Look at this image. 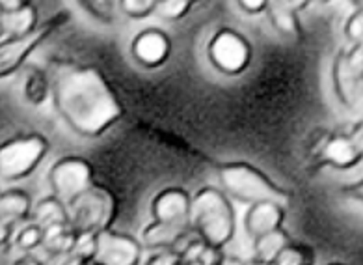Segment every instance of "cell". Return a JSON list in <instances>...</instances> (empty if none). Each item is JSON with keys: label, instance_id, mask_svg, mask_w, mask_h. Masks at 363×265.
<instances>
[{"label": "cell", "instance_id": "44dd1931", "mask_svg": "<svg viewBox=\"0 0 363 265\" xmlns=\"http://www.w3.org/2000/svg\"><path fill=\"white\" fill-rule=\"evenodd\" d=\"M289 243H291V239H289V234L284 228L261 235V237L254 239V260L272 265L274 260L284 252Z\"/></svg>", "mask_w": 363, "mask_h": 265}, {"label": "cell", "instance_id": "30bf717a", "mask_svg": "<svg viewBox=\"0 0 363 265\" xmlns=\"http://www.w3.org/2000/svg\"><path fill=\"white\" fill-rule=\"evenodd\" d=\"M333 90L345 109L363 116V75H358L347 60V53H339L332 65Z\"/></svg>", "mask_w": 363, "mask_h": 265}, {"label": "cell", "instance_id": "f35d334b", "mask_svg": "<svg viewBox=\"0 0 363 265\" xmlns=\"http://www.w3.org/2000/svg\"><path fill=\"white\" fill-rule=\"evenodd\" d=\"M330 265H343V264H330Z\"/></svg>", "mask_w": 363, "mask_h": 265}, {"label": "cell", "instance_id": "4316f807", "mask_svg": "<svg viewBox=\"0 0 363 265\" xmlns=\"http://www.w3.org/2000/svg\"><path fill=\"white\" fill-rule=\"evenodd\" d=\"M345 36L347 40L356 45V43H362L363 41V8H358L354 11L352 16L348 17L347 23H345Z\"/></svg>", "mask_w": 363, "mask_h": 265}, {"label": "cell", "instance_id": "2e32d148", "mask_svg": "<svg viewBox=\"0 0 363 265\" xmlns=\"http://www.w3.org/2000/svg\"><path fill=\"white\" fill-rule=\"evenodd\" d=\"M23 95L32 107L45 105L52 95L50 77L47 67H40L35 64H26L23 70Z\"/></svg>", "mask_w": 363, "mask_h": 265}, {"label": "cell", "instance_id": "e0dca14e", "mask_svg": "<svg viewBox=\"0 0 363 265\" xmlns=\"http://www.w3.org/2000/svg\"><path fill=\"white\" fill-rule=\"evenodd\" d=\"M32 207V198L25 190L10 189L0 195V219H4L11 226L30 220Z\"/></svg>", "mask_w": 363, "mask_h": 265}, {"label": "cell", "instance_id": "ffe728a7", "mask_svg": "<svg viewBox=\"0 0 363 265\" xmlns=\"http://www.w3.org/2000/svg\"><path fill=\"white\" fill-rule=\"evenodd\" d=\"M267 13L279 34L287 36V38H294L300 34L298 11L294 10L293 6H289L285 0H270Z\"/></svg>", "mask_w": 363, "mask_h": 265}, {"label": "cell", "instance_id": "3957f363", "mask_svg": "<svg viewBox=\"0 0 363 265\" xmlns=\"http://www.w3.org/2000/svg\"><path fill=\"white\" fill-rule=\"evenodd\" d=\"M218 180L222 190L229 198L244 202V204H257V202H274V204L289 207V195L279 189L269 175L257 171L248 163H228L218 168Z\"/></svg>", "mask_w": 363, "mask_h": 265}, {"label": "cell", "instance_id": "ba28073f", "mask_svg": "<svg viewBox=\"0 0 363 265\" xmlns=\"http://www.w3.org/2000/svg\"><path fill=\"white\" fill-rule=\"evenodd\" d=\"M207 58L222 75L237 77L248 70L252 62V45L233 28H220L207 43Z\"/></svg>", "mask_w": 363, "mask_h": 265}, {"label": "cell", "instance_id": "277c9868", "mask_svg": "<svg viewBox=\"0 0 363 265\" xmlns=\"http://www.w3.org/2000/svg\"><path fill=\"white\" fill-rule=\"evenodd\" d=\"M71 19V13L67 10L56 11L55 16L47 19L45 23H40V26L34 32L25 36H11L0 40V80L21 73L25 67L30 55L35 49H40L49 38L64 28Z\"/></svg>", "mask_w": 363, "mask_h": 265}, {"label": "cell", "instance_id": "d4e9b609", "mask_svg": "<svg viewBox=\"0 0 363 265\" xmlns=\"http://www.w3.org/2000/svg\"><path fill=\"white\" fill-rule=\"evenodd\" d=\"M157 2L159 0H118V6L121 13L130 19H145L157 11Z\"/></svg>", "mask_w": 363, "mask_h": 265}, {"label": "cell", "instance_id": "9c48e42d", "mask_svg": "<svg viewBox=\"0 0 363 265\" xmlns=\"http://www.w3.org/2000/svg\"><path fill=\"white\" fill-rule=\"evenodd\" d=\"M142 260V243L130 235L114 230H103L95 235L94 265H140Z\"/></svg>", "mask_w": 363, "mask_h": 265}, {"label": "cell", "instance_id": "4dcf8cb0", "mask_svg": "<svg viewBox=\"0 0 363 265\" xmlns=\"http://www.w3.org/2000/svg\"><path fill=\"white\" fill-rule=\"evenodd\" d=\"M11 239H13V226L4 219H0V249L10 245Z\"/></svg>", "mask_w": 363, "mask_h": 265}, {"label": "cell", "instance_id": "5bb4252c", "mask_svg": "<svg viewBox=\"0 0 363 265\" xmlns=\"http://www.w3.org/2000/svg\"><path fill=\"white\" fill-rule=\"evenodd\" d=\"M317 159L324 165L333 166V168L347 171V168L358 165L362 161V153L358 151L348 133H335V135L326 136Z\"/></svg>", "mask_w": 363, "mask_h": 265}, {"label": "cell", "instance_id": "d6986e66", "mask_svg": "<svg viewBox=\"0 0 363 265\" xmlns=\"http://www.w3.org/2000/svg\"><path fill=\"white\" fill-rule=\"evenodd\" d=\"M30 220L40 226L41 230H47V228L58 225H67L69 222V207L64 202L58 200L56 196H47L32 207Z\"/></svg>", "mask_w": 363, "mask_h": 265}, {"label": "cell", "instance_id": "836d02e7", "mask_svg": "<svg viewBox=\"0 0 363 265\" xmlns=\"http://www.w3.org/2000/svg\"><path fill=\"white\" fill-rule=\"evenodd\" d=\"M28 0H0V11H13L25 6Z\"/></svg>", "mask_w": 363, "mask_h": 265}, {"label": "cell", "instance_id": "8992f818", "mask_svg": "<svg viewBox=\"0 0 363 265\" xmlns=\"http://www.w3.org/2000/svg\"><path fill=\"white\" fill-rule=\"evenodd\" d=\"M114 217V196L101 185H94L69 205V225L79 235H97L108 230Z\"/></svg>", "mask_w": 363, "mask_h": 265}, {"label": "cell", "instance_id": "8fae6325", "mask_svg": "<svg viewBox=\"0 0 363 265\" xmlns=\"http://www.w3.org/2000/svg\"><path fill=\"white\" fill-rule=\"evenodd\" d=\"M130 53L140 65L155 70L168 62L172 55V40L166 32L159 28H147L135 36L130 43Z\"/></svg>", "mask_w": 363, "mask_h": 265}, {"label": "cell", "instance_id": "83f0119b", "mask_svg": "<svg viewBox=\"0 0 363 265\" xmlns=\"http://www.w3.org/2000/svg\"><path fill=\"white\" fill-rule=\"evenodd\" d=\"M145 265H186L175 250H159L147 260Z\"/></svg>", "mask_w": 363, "mask_h": 265}, {"label": "cell", "instance_id": "ac0fdd59", "mask_svg": "<svg viewBox=\"0 0 363 265\" xmlns=\"http://www.w3.org/2000/svg\"><path fill=\"white\" fill-rule=\"evenodd\" d=\"M38 26H40L38 8L32 4L30 0L17 10L2 11V28H4L6 38L30 34Z\"/></svg>", "mask_w": 363, "mask_h": 265}, {"label": "cell", "instance_id": "9a60e30c", "mask_svg": "<svg viewBox=\"0 0 363 265\" xmlns=\"http://www.w3.org/2000/svg\"><path fill=\"white\" fill-rule=\"evenodd\" d=\"M189 234H192V226L190 225H174V222L151 220L142 232L140 243H142V247L153 249L157 252L159 250H175Z\"/></svg>", "mask_w": 363, "mask_h": 265}, {"label": "cell", "instance_id": "603a6c76", "mask_svg": "<svg viewBox=\"0 0 363 265\" xmlns=\"http://www.w3.org/2000/svg\"><path fill=\"white\" fill-rule=\"evenodd\" d=\"M86 13L94 19L101 21V23H114L116 19V0H77Z\"/></svg>", "mask_w": 363, "mask_h": 265}, {"label": "cell", "instance_id": "52a82bcc", "mask_svg": "<svg viewBox=\"0 0 363 265\" xmlns=\"http://www.w3.org/2000/svg\"><path fill=\"white\" fill-rule=\"evenodd\" d=\"M94 175V166L82 157H62L49 171V185L52 196L69 207L77 198L95 185Z\"/></svg>", "mask_w": 363, "mask_h": 265}, {"label": "cell", "instance_id": "d6a6232c", "mask_svg": "<svg viewBox=\"0 0 363 265\" xmlns=\"http://www.w3.org/2000/svg\"><path fill=\"white\" fill-rule=\"evenodd\" d=\"M348 135H350V139H352V142L356 144V148H358V151L363 157V120H359L358 124L354 125Z\"/></svg>", "mask_w": 363, "mask_h": 265}, {"label": "cell", "instance_id": "f546056e", "mask_svg": "<svg viewBox=\"0 0 363 265\" xmlns=\"http://www.w3.org/2000/svg\"><path fill=\"white\" fill-rule=\"evenodd\" d=\"M270 0H237L240 10L248 16H257V13H263L269 8Z\"/></svg>", "mask_w": 363, "mask_h": 265}, {"label": "cell", "instance_id": "8d00e7d4", "mask_svg": "<svg viewBox=\"0 0 363 265\" xmlns=\"http://www.w3.org/2000/svg\"><path fill=\"white\" fill-rule=\"evenodd\" d=\"M354 2H356V4H358L359 8H363V0H354Z\"/></svg>", "mask_w": 363, "mask_h": 265}, {"label": "cell", "instance_id": "5b68a950", "mask_svg": "<svg viewBox=\"0 0 363 265\" xmlns=\"http://www.w3.org/2000/svg\"><path fill=\"white\" fill-rule=\"evenodd\" d=\"M50 150V142L40 133L16 135L0 142V178L21 181L41 165Z\"/></svg>", "mask_w": 363, "mask_h": 265}, {"label": "cell", "instance_id": "ab89813d", "mask_svg": "<svg viewBox=\"0 0 363 265\" xmlns=\"http://www.w3.org/2000/svg\"><path fill=\"white\" fill-rule=\"evenodd\" d=\"M0 195H2V190H0Z\"/></svg>", "mask_w": 363, "mask_h": 265}, {"label": "cell", "instance_id": "7402d4cb", "mask_svg": "<svg viewBox=\"0 0 363 265\" xmlns=\"http://www.w3.org/2000/svg\"><path fill=\"white\" fill-rule=\"evenodd\" d=\"M11 243L25 254H34V250L41 249L43 245V230L40 226L34 225L32 220H28L25 226H21V230L17 232L16 239H11Z\"/></svg>", "mask_w": 363, "mask_h": 265}, {"label": "cell", "instance_id": "f1b7e54d", "mask_svg": "<svg viewBox=\"0 0 363 265\" xmlns=\"http://www.w3.org/2000/svg\"><path fill=\"white\" fill-rule=\"evenodd\" d=\"M345 53H347V60L348 64H350V67H352L358 75H363V41L362 43L352 45V49L345 50Z\"/></svg>", "mask_w": 363, "mask_h": 265}, {"label": "cell", "instance_id": "e575fe53", "mask_svg": "<svg viewBox=\"0 0 363 265\" xmlns=\"http://www.w3.org/2000/svg\"><path fill=\"white\" fill-rule=\"evenodd\" d=\"M6 34H4V28H2V11H0V40H4Z\"/></svg>", "mask_w": 363, "mask_h": 265}, {"label": "cell", "instance_id": "d590c367", "mask_svg": "<svg viewBox=\"0 0 363 265\" xmlns=\"http://www.w3.org/2000/svg\"><path fill=\"white\" fill-rule=\"evenodd\" d=\"M250 265H270V264H264V261H259V260H254Z\"/></svg>", "mask_w": 363, "mask_h": 265}, {"label": "cell", "instance_id": "cb8c5ba5", "mask_svg": "<svg viewBox=\"0 0 363 265\" xmlns=\"http://www.w3.org/2000/svg\"><path fill=\"white\" fill-rule=\"evenodd\" d=\"M192 6L194 4L190 0H159L155 16L162 17L166 21H179L186 17Z\"/></svg>", "mask_w": 363, "mask_h": 265}, {"label": "cell", "instance_id": "4fadbf2b", "mask_svg": "<svg viewBox=\"0 0 363 265\" xmlns=\"http://www.w3.org/2000/svg\"><path fill=\"white\" fill-rule=\"evenodd\" d=\"M284 205L274 202H257L252 204L244 215V230L252 241L274 230H279L284 226L285 219Z\"/></svg>", "mask_w": 363, "mask_h": 265}, {"label": "cell", "instance_id": "6da1fadb", "mask_svg": "<svg viewBox=\"0 0 363 265\" xmlns=\"http://www.w3.org/2000/svg\"><path fill=\"white\" fill-rule=\"evenodd\" d=\"M52 95L62 120L77 135L101 136L123 116V107L108 80L94 65L55 58L47 65Z\"/></svg>", "mask_w": 363, "mask_h": 265}, {"label": "cell", "instance_id": "7a4b0ae2", "mask_svg": "<svg viewBox=\"0 0 363 265\" xmlns=\"http://www.w3.org/2000/svg\"><path fill=\"white\" fill-rule=\"evenodd\" d=\"M190 226L199 239L213 249L222 250L235 237V210L224 190L203 187L192 196Z\"/></svg>", "mask_w": 363, "mask_h": 265}, {"label": "cell", "instance_id": "484cf974", "mask_svg": "<svg viewBox=\"0 0 363 265\" xmlns=\"http://www.w3.org/2000/svg\"><path fill=\"white\" fill-rule=\"evenodd\" d=\"M272 265H313V254L306 247L289 243Z\"/></svg>", "mask_w": 363, "mask_h": 265}, {"label": "cell", "instance_id": "1f68e13d", "mask_svg": "<svg viewBox=\"0 0 363 265\" xmlns=\"http://www.w3.org/2000/svg\"><path fill=\"white\" fill-rule=\"evenodd\" d=\"M343 193L348 196V198H352V200L363 202V180H359V181H356V183H350V185H347L343 189Z\"/></svg>", "mask_w": 363, "mask_h": 265}, {"label": "cell", "instance_id": "7c38bea8", "mask_svg": "<svg viewBox=\"0 0 363 265\" xmlns=\"http://www.w3.org/2000/svg\"><path fill=\"white\" fill-rule=\"evenodd\" d=\"M190 207L192 196L186 190L179 187H168L151 200V219L159 222L190 225Z\"/></svg>", "mask_w": 363, "mask_h": 265}, {"label": "cell", "instance_id": "74e56055", "mask_svg": "<svg viewBox=\"0 0 363 265\" xmlns=\"http://www.w3.org/2000/svg\"><path fill=\"white\" fill-rule=\"evenodd\" d=\"M190 2H192V4H196V2H199V0H190Z\"/></svg>", "mask_w": 363, "mask_h": 265}]
</instances>
